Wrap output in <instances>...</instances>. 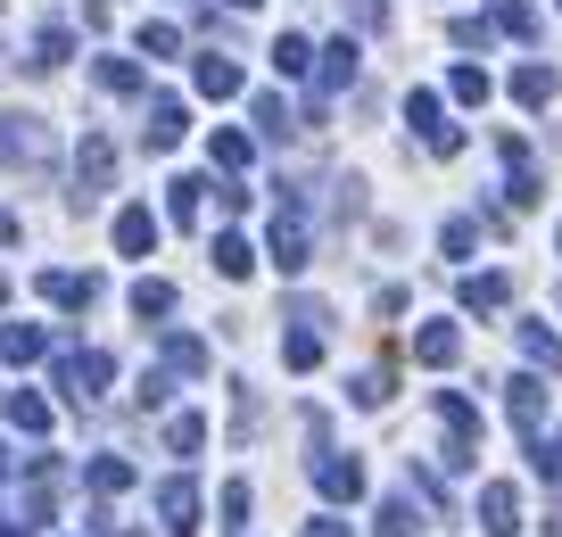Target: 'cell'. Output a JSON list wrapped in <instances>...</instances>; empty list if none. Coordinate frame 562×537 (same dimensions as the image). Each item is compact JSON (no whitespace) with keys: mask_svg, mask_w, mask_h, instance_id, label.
<instances>
[{"mask_svg":"<svg viewBox=\"0 0 562 537\" xmlns=\"http://www.w3.org/2000/svg\"><path fill=\"white\" fill-rule=\"evenodd\" d=\"M488 34H496L488 18H456V25H447V42H456V51H488Z\"/></svg>","mask_w":562,"mask_h":537,"instance_id":"cell-41","label":"cell"},{"mask_svg":"<svg viewBox=\"0 0 562 537\" xmlns=\"http://www.w3.org/2000/svg\"><path fill=\"white\" fill-rule=\"evenodd\" d=\"M405 124H414V133H422V149H430V157H456L463 149V124H447V100H439V91H405Z\"/></svg>","mask_w":562,"mask_h":537,"instance_id":"cell-4","label":"cell"},{"mask_svg":"<svg viewBox=\"0 0 562 537\" xmlns=\"http://www.w3.org/2000/svg\"><path fill=\"white\" fill-rule=\"evenodd\" d=\"M175 51H182L175 25H140V58H175Z\"/></svg>","mask_w":562,"mask_h":537,"instance_id":"cell-43","label":"cell"},{"mask_svg":"<svg viewBox=\"0 0 562 537\" xmlns=\"http://www.w3.org/2000/svg\"><path fill=\"white\" fill-rule=\"evenodd\" d=\"M67 58H75V25H42L34 34V67L50 75V67H67Z\"/></svg>","mask_w":562,"mask_h":537,"instance_id":"cell-29","label":"cell"},{"mask_svg":"<svg viewBox=\"0 0 562 537\" xmlns=\"http://www.w3.org/2000/svg\"><path fill=\"white\" fill-rule=\"evenodd\" d=\"M149 248H158V215H149V208H124L116 215V257H149Z\"/></svg>","mask_w":562,"mask_h":537,"instance_id":"cell-19","label":"cell"},{"mask_svg":"<svg viewBox=\"0 0 562 537\" xmlns=\"http://www.w3.org/2000/svg\"><path fill=\"white\" fill-rule=\"evenodd\" d=\"M224 9H257V0H224Z\"/></svg>","mask_w":562,"mask_h":537,"instance_id":"cell-49","label":"cell"},{"mask_svg":"<svg viewBox=\"0 0 562 537\" xmlns=\"http://www.w3.org/2000/svg\"><path fill=\"white\" fill-rule=\"evenodd\" d=\"M248 116H257V133H265V141L290 133V108H281V91H257V100H248Z\"/></svg>","mask_w":562,"mask_h":537,"instance_id":"cell-35","label":"cell"},{"mask_svg":"<svg viewBox=\"0 0 562 537\" xmlns=\"http://www.w3.org/2000/svg\"><path fill=\"white\" fill-rule=\"evenodd\" d=\"M430 414H439V430H447L439 463H447V471H472V463H480V405L456 398V389H439V398H430Z\"/></svg>","mask_w":562,"mask_h":537,"instance_id":"cell-3","label":"cell"},{"mask_svg":"<svg viewBox=\"0 0 562 537\" xmlns=\"http://www.w3.org/2000/svg\"><path fill=\"white\" fill-rule=\"evenodd\" d=\"M405 488H414V496L430 504V513H447V480H439L430 463H405Z\"/></svg>","mask_w":562,"mask_h":537,"instance_id":"cell-36","label":"cell"},{"mask_svg":"<svg viewBox=\"0 0 562 537\" xmlns=\"http://www.w3.org/2000/svg\"><path fill=\"white\" fill-rule=\"evenodd\" d=\"M0 480H9V447H0Z\"/></svg>","mask_w":562,"mask_h":537,"instance_id":"cell-50","label":"cell"},{"mask_svg":"<svg viewBox=\"0 0 562 537\" xmlns=\"http://www.w3.org/2000/svg\"><path fill=\"white\" fill-rule=\"evenodd\" d=\"M488 9H496V25H505L513 42H538V34H546V25H538V9H529V0H488Z\"/></svg>","mask_w":562,"mask_h":537,"instance_id":"cell-30","label":"cell"},{"mask_svg":"<svg viewBox=\"0 0 562 537\" xmlns=\"http://www.w3.org/2000/svg\"><path fill=\"white\" fill-rule=\"evenodd\" d=\"M0 537H25V529H0Z\"/></svg>","mask_w":562,"mask_h":537,"instance_id":"cell-51","label":"cell"},{"mask_svg":"<svg viewBox=\"0 0 562 537\" xmlns=\"http://www.w3.org/2000/svg\"><path fill=\"white\" fill-rule=\"evenodd\" d=\"M207 157H215L224 174H240V166H248V133H215V141H207Z\"/></svg>","mask_w":562,"mask_h":537,"instance_id":"cell-40","label":"cell"},{"mask_svg":"<svg viewBox=\"0 0 562 537\" xmlns=\"http://www.w3.org/2000/svg\"><path fill=\"white\" fill-rule=\"evenodd\" d=\"M149 504H158V521H166L175 537L199 529V480H158V496H149Z\"/></svg>","mask_w":562,"mask_h":537,"instance_id":"cell-13","label":"cell"},{"mask_svg":"<svg viewBox=\"0 0 562 537\" xmlns=\"http://www.w3.org/2000/svg\"><path fill=\"white\" fill-rule=\"evenodd\" d=\"M158 356H166V372H191V381L215 365V356H207V339H191V331H166V347H158Z\"/></svg>","mask_w":562,"mask_h":537,"instance_id":"cell-21","label":"cell"},{"mask_svg":"<svg viewBox=\"0 0 562 537\" xmlns=\"http://www.w3.org/2000/svg\"><path fill=\"white\" fill-rule=\"evenodd\" d=\"M215 273H224V281H248V273H257V248H248L240 232H215Z\"/></svg>","mask_w":562,"mask_h":537,"instance_id":"cell-25","label":"cell"},{"mask_svg":"<svg viewBox=\"0 0 562 537\" xmlns=\"http://www.w3.org/2000/svg\"><path fill=\"white\" fill-rule=\"evenodd\" d=\"M18 232H25V224H18V208H0V248H18Z\"/></svg>","mask_w":562,"mask_h":537,"instance_id":"cell-46","label":"cell"},{"mask_svg":"<svg viewBox=\"0 0 562 537\" xmlns=\"http://www.w3.org/2000/svg\"><path fill=\"white\" fill-rule=\"evenodd\" d=\"M447 100L456 108H488V67H456L447 75Z\"/></svg>","mask_w":562,"mask_h":537,"instance_id":"cell-32","label":"cell"},{"mask_svg":"<svg viewBox=\"0 0 562 537\" xmlns=\"http://www.w3.org/2000/svg\"><path fill=\"white\" fill-rule=\"evenodd\" d=\"M191 83H199V100H240V67H232L224 51L191 58Z\"/></svg>","mask_w":562,"mask_h":537,"instance_id":"cell-15","label":"cell"},{"mask_svg":"<svg viewBox=\"0 0 562 537\" xmlns=\"http://www.w3.org/2000/svg\"><path fill=\"white\" fill-rule=\"evenodd\" d=\"M0 166H9V174H25V182H50V166H58L50 124H42V116H25V108H9V116H0Z\"/></svg>","mask_w":562,"mask_h":537,"instance_id":"cell-1","label":"cell"},{"mask_svg":"<svg viewBox=\"0 0 562 537\" xmlns=\"http://www.w3.org/2000/svg\"><path fill=\"white\" fill-rule=\"evenodd\" d=\"M50 372H58V398L83 414V405L108 398V381H116V365H108L100 347H50Z\"/></svg>","mask_w":562,"mask_h":537,"instance_id":"cell-2","label":"cell"},{"mask_svg":"<svg viewBox=\"0 0 562 537\" xmlns=\"http://www.w3.org/2000/svg\"><path fill=\"white\" fill-rule=\"evenodd\" d=\"M472 513H480V529H488V537H521V488H513V480H488Z\"/></svg>","mask_w":562,"mask_h":537,"instance_id":"cell-11","label":"cell"},{"mask_svg":"<svg viewBox=\"0 0 562 537\" xmlns=\"http://www.w3.org/2000/svg\"><path fill=\"white\" fill-rule=\"evenodd\" d=\"M306 67H315V42H299V34H281V42H273V75H290V83H299Z\"/></svg>","mask_w":562,"mask_h":537,"instance_id":"cell-34","label":"cell"},{"mask_svg":"<svg viewBox=\"0 0 562 537\" xmlns=\"http://www.w3.org/2000/svg\"><path fill=\"white\" fill-rule=\"evenodd\" d=\"M356 405H364V414H381L389 405V365H372V372H356V389H348Z\"/></svg>","mask_w":562,"mask_h":537,"instance_id":"cell-38","label":"cell"},{"mask_svg":"<svg viewBox=\"0 0 562 537\" xmlns=\"http://www.w3.org/2000/svg\"><path fill=\"white\" fill-rule=\"evenodd\" d=\"M505 405H513L521 447H529V438H546V372H513V381H505Z\"/></svg>","mask_w":562,"mask_h":537,"instance_id":"cell-9","label":"cell"},{"mask_svg":"<svg viewBox=\"0 0 562 537\" xmlns=\"http://www.w3.org/2000/svg\"><path fill=\"white\" fill-rule=\"evenodd\" d=\"M521 356H529V372H546V381L562 372V339L546 323H521Z\"/></svg>","mask_w":562,"mask_h":537,"instance_id":"cell-22","label":"cell"},{"mask_svg":"<svg viewBox=\"0 0 562 537\" xmlns=\"http://www.w3.org/2000/svg\"><path fill=\"white\" fill-rule=\"evenodd\" d=\"M108 182H116V149H108L100 133H83V141H75V191H67V199H75V215L100 208Z\"/></svg>","mask_w":562,"mask_h":537,"instance_id":"cell-5","label":"cell"},{"mask_svg":"<svg viewBox=\"0 0 562 537\" xmlns=\"http://www.w3.org/2000/svg\"><path fill=\"white\" fill-rule=\"evenodd\" d=\"M58 488H67V463H58V455H34V463H25V521H50Z\"/></svg>","mask_w":562,"mask_h":537,"instance_id":"cell-12","label":"cell"},{"mask_svg":"<svg viewBox=\"0 0 562 537\" xmlns=\"http://www.w3.org/2000/svg\"><path fill=\"white\" fill-rule=\"evenodd\" d=\"M505 298H513L505 273H472L463 281V314H505Z\"/></svg>","mask_w":562,"mask_h":537,"instance_id":"cell-23","label":"cell"},{"mask_svg":"<svg viewBox=\"0 0 562 537\" xmlns=\"http://www.w3.org/2000/svg\"><path fill=\"white\" fill-rule=\"evenodd\" d=\"M207 174H182V182H166V208H175V224H199V208H207Z\"/></svg>","mask_w":562,"mask_h":537,"instance_id":"cell-24","label":"cell"},{"mask_svg":"<svg viewBox=\"0 0 562 537\" xmlns=\"http://www.w3.org/2000/svg\"><path fill=\"white\" fill-rule=\"evenodd\" d=\"M133 314H140V323H166V314H175V281H149V273H140L133 281Z\"/></svg>","mask_w":562,"mask_h":537,"instance_id":"cell-27","label":"cell"},{"mask_svg":"<svg viewBox=\"0 0 562 537\" xmlns=\"http://www.w3.org/2000/svg\"><path fill=\"white\" fill-rule=\"evenodd\" d=\"M166 447H175V455H199V447H207V422H199V414H175V422H166Z\"/></svg>","mask_w":562,"mask_h":537,"instance_id":"cell-37","label":"cell"},{"mask_svg":"<svg viewBox=\"0 0 562 537\" xmlns=\"http://www.w3.org/2000/svg\"><path fill=\"white\" fill-rule=\"evenodd\" d=\"M546 537H562V513H546Z\"/></svg>","mask_w":562,"mask_h":537,"instance_id":"cell-47","label":"cell"},{"mask_svg":"<svg viewBox=\"0 0 562 537\" xmlns=\"http://www.w3.org/2000/svg\"><path fill=\"white\" fill-rule=\"evenodd\" d=\"M554 91H562L554 67H521V75H513V100H521V108H554Z\"/></svg>","mask_w":562,"mask_h":537,"instance_id":"cell-26","label":"cell"},{"mask_svg":"<svg viewBox=\"0 0 562 537\" xmlns=\"http://www.w3.org/2000/svg\"><path fill=\"white\" fill-rule=\"evenodd\" d=\"M166 398H175V389H166V372H140V381H133V405H140V414H158Z\"/></svg>","mask_w":562,"mask_h":537,"instance_id":"cell-42","label":"cell"},{"mask_svg":"<svg viewBox=\"0 0 562 537\" xmlns=\"http://www.w3.org/2000/svg\"><path fill=\"white\" fill-rule=\"evenodd\" d=\"M240 521H248V480H232L224 488V529H240Z\"/></svg>","mask_w":562,"mask_h":537,"instance_id":"cell-44","label":"cell"},{"mask_svg":"<svg viewBox=\"0 0 562 537\" xmlns=\"http://www.w3.org/2000/svg\"><path fill=\"white\" fill-rule=\"evenodd\" d=\"M182 133H191V108H182L175 100V91H158V100H149V108H140V149H182Z\"/></svg>","mask_w":562,"mask_h":537,"instance_id":"cell-7","label":"cell"},{"mask_svg":"<svg viewBox=\"0 0 562 537\" xmlns=\"http://www.w3.org/2000/svg\"><path fill=\"white\" fill-rule=\"evenodd\" d=\"M91 496H124V488H133V463H124V455H91Z\"/></svg>","mask_w":562,"mask_h":537,"instance_id":"cell-28","label":"cell"},{"mask_svg":"<svg viewBox=\"0 0 562 537\" xmlns=\"http://www.w3.org/2000/svg\"><path fill=\"white\" fill-rule=\"evenodd\" d=\"M496 157H505V199H513V208H538V199H546V174H538V157H529V141L505 133V141H496Z\"/></svg>","mask_w":562,"mask_h":537,"instance_id":"cell-6","label":"cell"},{"mask_svg":"<svg viewBox=\"0 0 562 537\" xmlns=\"http://www.w3.org/2000/svg\"><path fill=\"white\" fill-rule=\"evenodd\" d=\"M554 9H562V0H554Z\"/></svg>","mask_w":562,"mask_h":537,"instance_id":"cell-54","label":"cell"},{"mask_svg":"<svg viewBox=\"0 0 562 537\" xmlns=\"http://www.w3.org/2000/svg\"><path fill=\"white\" fill-rule=\"evenodd\" d=\"M0 414L18 422V430H25V438H42V430H50V405H42V398H34V389H18V398L0 405Z\"/></svg>","mask_w":562,"mask_h":537,"instance_id":"cell-31","label":"cell"},{"mask_svg":"<svg viewBox=\"0 0 562 537\" xmlns=\"http://www.w3.org/2000/svg\"><path fill=\"white\" fill-rule=\"evenodd\" d=\"M315 58H323V67H315L323 100H331V91H356V75H364V67H356V42H348V34H339L331 51H315Z\"/></svg>","mask_w":562,"mask_h":537,"instance_id":"cell-16","label":"cell"},{"mask_svg":"<svg viewBox=\"0 0 562 537\" xmlns=\"http://www.w3.org/2000/svg\"><path fill=\"white\" fill-rule=\"evenodd\" d=\"M42 298H50L58 314H91L108 298V281L100 273H67V265H50V273H42Z\"/></svg>","mask_w":562,"mask_h":537,"instance_id":"cell-8","label":"cell"},{"mask_svg":"<svg viewBox=\"0 0 562 537\" xmlns=\"http://www.w3.org/2000/svg\"><path fill=\"white\" fill-rule=\"evenodd\" d=\"M456 356H463V331H456V323H422V331H414V365L447 372Z\"/></svg>","mask_w":562,"mask_h":537,"instance_id":"cell-14","label":"cell"},{"mask_svg":"<svg viewBox=\"0 0 562 537\" xmlns=\"http://www.w3.org/2000/svg\"><path fill=\"white\" fill-rule=\"evenodd\" d=\"M0 306H9V273H0Z\"/></svg>","mask_w":562,"mask_h":537,"instance_id":"cell-48","label":"cell"},{"mask_svg":"<svg viewBox=\"0 0 562 537\" xmlns=\"http://www.w3.org/2000/svg\"><path fill=\"white\" fill-rule=\"evenodd\" d=\"M281 365H290V372H315L323 365V331L315 323H290V331H281Z\"/></svg>","mask_w":562,"mask_h":537,"instance_id":"cell-20","label":"cell"},{"mask_svg":"<svg viewBox=\"0 0 562 537\" xmlns=\"http://www.w3.org/2000/svg\"><path fill=\"white\" fill-rule=\"evenodd\" d=\"M91 83L116 91V100H140V91H149V67H140V58H100V67H91Z\"/></svg>","mask_w":562,"mask_h":537,"instance_id":"cell-17","label":"cell"},{"mask_svg":"<svg viewBox=\"0 0 562 537\" xmlns=\"http://www.w3.org/2000/svg\"><path fill=\"white\" fill-rule=\"evenodd\" d=\"M372 537H422V521H414V488L381 504V529H372Z\"/></svg>","mask_w":562,"mask_h":537,"instance_id":"cell-33","label":"cell"},{"mask_svg":"<svg viewBox=\"0 0 562 537\" xmlns=\"http://www.w3.org/2000/svg\"><path fill=\"white\" fill-rule=\"evenodd\" d=\"M554 248H562V232H554Z\"/></svg>","mask_w":562,"mask_h":537,"instance_id":"cell-52","label":"cell"},{"mask_svg":"<svg viewBox=\"0 0 562 537\" xmlns=\"http://www.w3.org/2000/svg\"><path fill=\"white\" fill-rule=\"evenodd\" d=\"M306 537H356V529H348L339 513H323V521H306Z\"/></svg>","mask_w":562,"mask_h":537,"instance_id":"cell-45","label":"cell"},{"mask_svg":"<svg viewBox=\"0 0 562 537\" xmlns=\"http://www.w3.org/2000/svg\"><path fill=\"white\" fill-rule=\"evenodd\" d=\"M439 248H447V257L463 265V257H472V248H480V224H472V215H456V224L439 232Z\"/></svg>","mask_w":562,"mask_h":537,"instance_id":"cell-39","label":"cell"},{"mask_svg":"<svg viewBox=\"0 0 562 537\" xmlns=\"http://www.w3.org/2000/svg\"><path fill=\"white\" fill-rule=\"evenodd\" d=\"M42 356H50L42 323H0V365H42Z\"/></svg>","mask_w":562,"mask_h":537,"instance_id":"cell-18","label":"cell"},{"mask_svg":"<svg viewBox=\"0 0 562 537\" xmlns=\"http://www.w3.org/2000/svg\"><path fill=\"white\" fill-rule=\"evenodd\" d=\"M315 488L331 504H356L364 496V463H356V455H339V447H315Z\"/></svg>","mask_w":562,"mask_h":537,"instance_id":"cell-10","label":"cell"},{"mask_svg":"<svg viewBox=\"0 0 562 537\" xmlns=\"http://www.w3.org/2000/svg\"><path fill=\"white\" fill-rule=\"evenodd\" d=\"M554 306H562V290H554Z\"/></svg>","mask_w":562,"mask_h":537,"instance_id":"cell-53","label":"cell"}]
</instances>
